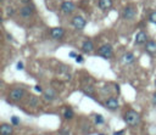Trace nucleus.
<instances>
[{"mask_svg":"<svg viewBox=\"0 0 156 135\" xmlns=\"http://www.w3.org/2000/svg\"><path fill=\"white\" fill-rule=\"evenodd\" d=\"M124 122L127 123V125L129 126H135L136 124L140 123V114L133 109L127 111V113L124 114Z\"/></svg>","mask_w":156,"mask_h":135,"instance_id":"f257e3e1","label":"nucleus"},{"mask_svg":"<svg viewBox=\"0 0 156 135\" xmlns=\"http://www.w3.org/2000/svg\"><path fill=\"white\" fill-rule=\"evenodd\" d=\"M98 54H99L101 57H104V58H111L112 55H113L112 46H111L110 44H104V45H101V46L99 47Z\"/></svg>","mask_w":156,"mask_h":135,"instance_id":"f03ea898","label":"nucleus"},{"mask_svg":"<svg viewBox=\"0 0 156 135\" xmlns=\"http://www.w3.org/2000/svg\"><path fill=\"white\" fill-rule=\"evenodd\" d=\"M135 15H136V10H135V7L132 6V5L126 6V7L123 9V11H122V16H123L124 19H133V18L135 17Z\"/></svg>","mask_w":156,"mask_h":135,"instance_id":"7ed1b4c3","label":"nucleus"},{"mask_svg":"<svg viewBox=\"0 0 156 135\" xmlns=\"http://www.w3.org/2000/svg\"><path fill=\"white\" fill-rule=\"evenodd\" d=\"M24 95V90L22 88H15L10 91V99L12 101H20Z\"/></svg>","mask_w":156,"mask_h":135,"instance_id":"20e7f679","label":"nucleus"},{"mask_svg":"<svg viewBox=\"0 0 156 135\" xmlns=\"http://www.w3.org/2000/svg\"><path fill=\"white\" fill-rule=\"evenodd\" d=\"M85 24H87V22H85V19L82 16H74L72 18V26L76 29H79L80 30V29H83L85 27Z\"/></svg>","mask_w":156,"mask_h":135,"instance_id":"39448f33","label":"nucleus"},{"mask_svg":"<svg viewBox=\"0 0 156 135\" xmlns=\"http://www.w3.org/2000/svg\"><path fill=\"white\" fill-rule=\"evenodd\" d=\"M50 35H51V38L52 39H62L63 38V35H65V30H63V28H61V27H56V28H52L51 30H50Z\"/></svg>","mask_w":156,"mask_h":135,"instance_id":"423d86ee","label":"nucleus"},{"mask_svg":"<svg viewBox=\"0 0 156 135\" xmlns=\"http://www.w3.org/2000/svg\"><path fill=\"white\" fill-rule=\"evenodd\" d=\"M105 106H106L108 109L115 111V109H117V108H118L119 103H118V100H117L116 97H108V99L105 101Z\"/></svg>","mask_w":156,"mask_h":135,"instance_id":"0eeeda50","label":"nucleus"},{"mask_svg":"<svg viewBox=\"0 0 156 135\" xmlns=\"http://www.w3.org/2000/svg\"><path fill=\"white\" fill-rule=\"evenodd\" d=\"M74 9H76V6H74V4L72 1H63L61 4V10L65 13H72Z\"/></svg>","mask_w":156,"mask_h":135,"instance_id":"6e6552de","label":"nucleus"},{"mask_svg":"<svg viewBox=\"0 0 156 135\" xmlns=\"http://www.w3.org/2000/svg\"><path fill=\"white\" fill-rule=\"evenodd\" d=\"M146 40H147V35L145 32H138L136 33V35H135V43L136 44H139V45L145 44V43H147Z\"/></svg>","mask_w":156,"mask_h":135,"instance_id":"1a4fd4ad","label":"nucleus"},{"mask_svg":"<svg viewBox=\"0 0 156 135\" xmlns=\"http://www.w3.org/2000/svg\"><path fill=\"white\" fill-rule=\"evenodd\" d=\"M0 134L1 135H11L12 134V126L7 123H2L0 125Z\"/></svg>","mask_w":156,"mask_h":135,"instance_id":"9d476101","label":"nucleus"},{"mask_svg":"<svg viewBox=\"0 0 156 135\" xmlns=\"http://www.w3.org/2000/svg\"><path fill=\"white\" fill-rule=\"evenodd\" d=\"M82 50H83V52L89 54V52H91V51L94 50V44H93L90 40H85V41L82 44Z\"/></svg>","mask_w":156,"mask_h":135,"instance_id":"9b49d317","label":"nucleus"},{"mask_svg":"<svg viewBox=\"0 0 156 135\" xmlns=\"http://www.w3.org/2000/svg\"><path fill=\"white\" fill-rule=\"evenodd\" d=\"M43 95H44V99H45L46 101H51V100L55 99L56 92H55L54 89H48V90H45V91L43 92Z\"/></svg>","mask_w":156,"mask_h":135,"instance_id":"f8f14e48","label":"nucleus"},{"mask_svg":"<svg viewBox=\"0 0 156 135\" xmlns=\"http://www.w3.org/2000/svg\"><path fill=\"white\" fill-rule=\"evenodd\" d=\"M145 50H146V52H149L150 55L155 54V52H156V43L152 41V40L147 41L146 45H145Z\"/></svg>","mask_w":156,"mask_h":135,"instance_id":"ddd939ff","label":"nucleus"},{"mask_svg":"<svg viewBox=\"0 0 156 135\" xmlns=\"http://www.w3.org/2000/svg\"><path fill=\"white\" fill-rule=\"evenodd\" d=\"M32 9L29 7V6H23L21 10H20V15H21V17H23V18H28L29 16H32Z\"/></svg>","mask_w":156,"mask_h":135,"instance_id":"4468645a","label":"nucleus"},{"mask_svg":"<svg viewBox=\"0 0 156 135\" xmlns=\"http://www.w3.org/2000/svg\"><path fill=\"white\" fill-rule=\"evenodd\" d=\"M112 6V0H99V7L101 10H108Z\"/></svg>","mask_w":156,"mask_h":135,"instance_id":"2eb2a0df","label":"nucleus"},{"mask_svg":"<svg viewBox=\"0 0 156 135\" xmlns=\"http://www.w3.org/2000/svg\"><path fill=\"white\" fill-rule=\"evenodd\" d=\"M122 60H123V62H124V63L129 64V63H132V62L134 61V56H133V54H130V52H126V54L123 55Z\"/></svg>","mask_w":156,"mask_h":135,"instance_id":"dca6fc26","label":"nucleus"},{"mask_svg":"<svg viewBox=\"0 0 156 135\" xmlns=\"http://www.w3.org/2000/svg\"><path fill=\"white\" fill-rule=\"evenodd\" d=\"M73 116H74V112H73L71 108H65V109H63V118H65V119L69 120V119L73 118Z\"/></svg>","mask_w":156,"mask_h":135,"instance_id":"f3484780","label":"nucleus"},{"mask_svg":"<svg viewBox=\"0 0 156 135\" xmlns=\"http://www.w3.org/2000/svg\"><path fill=\"white\" fill-rule=\"evenodd\" d=\"M94 119H95V123L96 124H102L105 120H104V117L101 116V114H96L95 117H94Z\"/></svg>","mask_w":156,"mask_h":135,"instance_id":"a211bd4d","label":"nucleus"},{"mask_svg":"<svg viewBox=\"0 0 156 135\" xmlns=\"http://www.w3.org/2000/svg\"><path fill=\"white\" fill-rule=\"evenodd\" d=\"M38 103H39V100H38L37 97L32 96V97H30V100H29V105H30V106H34V107H35V106H38Z\"/></svg>","mask_w":156,"mask_h":135,"instance_id":"6ab92c4d","label":"nucleus"},{"mask_svg":"<svg viewBox=\"0 0 156 135\" xmlns=\"http://www.w3.org/2000/svg\"><path fill=\"white\" fill-rule=\"evenodd\" d=\"M11 123H12L13 125H18V124H20V118L16 117V116H12V117H11Z\"/></svg>","mask_w":156,"mask_h":135,"instance_id":"aec40b11","label":"nucleus"},{"mask_svg":"<svg viewBox=\"0 0 156 135\" xmlns=\"http://www.w3.org/2000/svg\"><path fill=\"white\" fill-rule=\"evenodd\" d=\"M149 19H150L152 23H155V24H156V11H154V12H151V13H150Z\"/></svg>","mask_w":156,"mask_h":135,"instance_id":"412c9836","label":"nucleus"},{"mask_svg":"<svg viewBox=\"0 0 156 135\" xmlns=\"http://www.w3.org/2000/svg\"><path fill=\"white\" fill-rule=\"evenodd\" d=\"M34 90H35V91H38V92H44L40 85H35V86H34Z\"/></svg>","mask_w":156,"mask_h":135,"instance_id":"4be33fe9","label":"nucleus"},{"mask_svg":"<svg viewBox=\"0 0 156 135\" xmlns=\"http://www.w3.org/2000/svg\"><path fill=\"white\" fill-rule=\"evenodd\" d=\"M76 61H77V62H79V63H82V62H83V57H82L80 55H78V56L76 57Z\"/></svg>","mask_w":156,"mask_h":135,"instance_id":"5701e85b","label":"nucleus"},{"mask_svg":"<svg viewBox=\"0 0 156 135\" xmlns=\"http://www.w3.org/2000/svg\"><path fill=\"white\" fill-rule=\"evenodd\" d=\"M16 68H17V69H23V63H22V62H18L17 66H16Z\"/></svg>","mask_w":156,"mask_h":135,"instance_id":"b1692460","label":"nucleus"},{"mask_svg":"<svg viewBox=\"0 0 156 135\" xmlns=\"http://www.w3.org/2000/svg\"><path fill=\"white\" fill-rule=\"evenodd\" d=\"M113 135H124V131L123 130H119V131H115Z\"/></svg>","mask_w":156,"mask_h":135,"instance_id":"393cba45","label":"nucleus"},{"mask_svg":"<svg viewBox=\"0 0 156 135\" xmlns=\"http://www.w3.org/2000/svg\"><path fill=\"white\" fill-rule=\"evenodd\" d=\"M69 56H71V57H73V58H76L78 55H77L76 52H69Z\"/></svg>","mask_w":156,"mask_h":135,"instance_id":"a878e982","label":"nucleus"},{"mask_svg":"<svg viewBox=\"0 0 156 135\" xmlns=\"http://www.w3.org/2000/svg\"><path fill=\"white\" fill-rule=\"evenodd\" d=\"M152 102H154V105H156V92H155L154 96H152Z\"/></svg>","mask_w":156,"mask_h":135,"instance_id":"bb28decb","label":"nucleus"},{"mask_svg":"<svg viewBox=\"0 0 156 135\" xmlns=\"http://www.w3.org/2000/svg\"><path fill=\"white\" fill-rule=\"evenodd\" d=\"M21 2H23V4H27V2H29V0H20Z\"/></svg>","mask_w":156,"mask_h":135,"instance_id":"cd10ccee","label":"nucleus"},{"mask_svg":"<svg viewBox=\"0 0 156 135\" xmlns=\"http://www.w3.org/2000/svg\"><path fill=\"white\" fill-rule=\"evenodd\" d=\"M155 86H156V80H155Z\"/></svg>","mask_w":156,"mask_h":135,"instance_id":"c85d7f7f","label":"nucleus"},{"mask_svg":"<svg viewBox=\"0 0 156 135\" xmlns=\"http://www.w3.org/2000/svg\"><path fill=\"white\" fill-rule=\"evenodd\" d=\"M99 135H104V134H99Z\"/></svg>","mask_w":156,"mask_h":135,"instance_id":"c756f323","label":"nucleus"}]
</instances>
